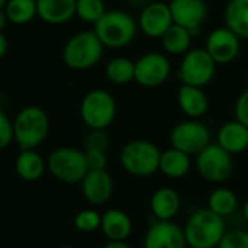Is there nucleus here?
<instances>
[{"instance_id": "obj_17", "label": "nucleus", "mask_w": 248, "mask_h": 248, "mask_svg": "<svg viewBox=\"0 0 248 248\" xmlns=\"http://www.w3.org/2000/svg\"><path fill=\"white\" fill-rule=\"evenodd\" d=\"M217 144L232 155L246 151L248 148V126L237 119L224 124L218 131Z\"/></svg>"}, {"instance_id": "obj_3", "label": "nucleus", "mask_w": 248, "mask_h": 248, "mask_svg": "<svg viewBox=\"0 0 248 248\" xmlns=\"http://www.w3.org/2000/svg\"><path fill=\"white\" fill-rule=\"evenodd\" d=\"M138 23L125 10H106L94 23L93 31L106 48L118 49L132 42L137 35Z\"/></svg>"}, {"instance_id": "obj_34", "label": "nucleus", "mask_w": 248, "mask_h": 248, "mask_svg": "<svg viewBox=\"0 0 248 248\" xmlns=\"http://www.w3.org/2000/svg\"><path fill=\"white\" fill-rule=\"evenodd\" d=\"M89 170H106L108 157L103 150H84Z\"/></svg>"}, {"instance_id": "obj_36", "label": "nucleus", "mask_w": 248, "mask_h": 248, "mask_svg": "<svg viewBox=\"0 0 248 248\" xmlns=\"http://www.w3.org/2000/svg\"><path fill=\"white\" fill-rule=\"evenodd\" d=\"M6 52H7V39H6V35L1 32L0 33V58H4Z\"/></svg>"}, {"instance_id": "obj_31", "label": "nucleus", "mask_w": 248, "mask_h": 248, "mask_svg": "<svg viewBox=\"0 0 248 248\" xmlns=\"http://www.w3.org/2000/svg\"><path fill=\"white\" fill-rule=\"evenodd\" d=\"M217 248H248V232L244 230L227 231Z\"/></svg>"}, {"instance_id": "obj_12", "label": "nucleus", "mask_w": 248, "mask_h": 248, "mask_svg": "<svg viewBox=\"0 0 248 248\" xmlns=\"http://www.w3.org/2000/svg\"><path fill=\"white\" fill-rule=\"evenodd\" d=\"M205 49L217 64H230L240 54V36L228 26L217 28L208 35Z\"/></svg>"}, {"instance_id": "obj_4", "label": "nucleus", "mask_w": 248, "mask_h": 248, "mask_svg": "<svg viewBox=\"0 0 248 248\" xmlns=\"http://www.w3.org/2000/svg\"><path fill=\"white\" fill-rule=\"evenodd\" d=\"M105 48L94 31H81L65 42L62 61L73 70H87L102 60Z\"/></svg>"}, {"instance_id": "obj_2", "label": "nucleus", "mask_w": 248, "mask_h": 248, "mask_svg": "<svg viewBox=\"0 0 248 248\" xmlns=\"http://www.w3.org/2000/svg\"><path fill=\"white\" fill-rule=\"evenodd\" d=\"M13 126L15 142L19 150H35L48 137L49 119L42 108L29 105L16 113Z\"/></svg>"}, {"instance_id": "obj_10", "label": "nucleus", "mask_w": 248, "mask_h": 248, "mask_svg": "<svg viewBox=\"0 0 248 248\" xmlns=\"http://www.w3.org/2000/svg\"><path fill=\"white\" fill-rule=\"evenodd\" d=\"M170 144L189 155H198L211 144V132L208 126L198 119L183 121L171 129Z\"/></svg>"}, {"instance_id": "obj_15", "label": "nucleus", "mask_w": 248, "mask_h": 248, "mask_svg": "<svg viewBox=\"0 0 248 248\" xmlns=\"http://www.w3.org/2000/svg\"><path fill=\"white\" fill-rule=\"evenodd\" d=\"M169 6L174 23L187 28L192 35L199 32L201 25L208 15L205 0H170Z\"/></svg>"}, {"instance_id": "obj_28", "label": "nucleus", "mask_w": 248, "mask_h": 248, "mask_svg": "<svg viewBox=\"0 0 248 248\" xmlns=\"http://www.w3.org/2000/svg\"><path fill=\"white\" fill-rule=\"evenodd\" d=\"M105 73L113 84H128L135 80V62L125 57H116L108 62Z\"/></svg>"}, {"instance_id": "obj_13", "label": "nucleus", "mask_w": 248, "mask_h": 248, "mask_svg": "<svg viewBox=\"0 0 248 248\" xmlns=\"http://www.w3.org/2000/svg\"><path fill=\"white\" fill-rule=\"evenodd\" d=\"M174 23L169 3L153 1L147 4L140 15V29L148 38H163L169 28Z\"/></svg>"}, {"instance_id": "obj_16", "label": "nucleus", "mask_w": 248, "mask_h": 248, "mask_svg": "<svg viewBox=\"0 0 248 248\" xmlns=\"http://www.w3.org/2000/svg\"><path fill=\"white\" fill-rule=\"evenodd\" d=\"M80 185L84 199L92 205H103L112 198L113 180L106 170H89Z\"/></svg>"}, {"instance_id": "obj_1", "label": "nucleus", "mask_w": 248, "mask_h": 248, "mask_svg": "<svg viewBox=\"0 0 248 248\" xmlns=\"http://www.w3.org/2000/svg\"><path fill=\"white\" fill-rule=\"evenodd\" d=\"M225 232V218L209 208L196 211L185 227L187 247L190 248H217Z\"/></svg>"}, {"instance_id": "obj_25", "label": "nucleus", "mask_w": 248, "mask_h": 248, "mask_svg": "<svg viewBox=\"0 0 248 248\" xmlns=\"http://www.w3.org/2000/svg\"><path fill=\"white\" fill-rule=\"evenodd\" d=\"M192 32L177 23H173L169 31L163 35V46L167 52L173 55H182L186 54L192 44Z\"/></svg>"}, {"instance_id": "obj_5", "label": "nucleus", "mask_w": 248, "mask_h": 248, "mask_svg": "<svg viewBox=\"0 0 248 248\" xmlns=\"http://www.w3.org/2000/svg\"><path fill=\"white\" fill-rule=\"evenodd\" d=\"M161 151L147 140H134L124 145L119 154L122 169L137 177H148L160 171Z\"/></svg>"}, {"instance_id": "obj_29", "label": "nucleus", "mask_w": 248, "mask_h": 248, "mask_svg": "<svg viewBox=\"0 0 248 248\" xmlns=\"http://www.w3.org/2000/svg\"><path fill=\"white\" fill-rule=\"evenodd\" d=\"M106 13L103 0H77L76 16L89 23H96Z\"/></svg>"}, {"instance_id": "obj_30", "label": "nucleus", "mask_w": 248, "mask_h": 248, "mask_svg": "<svg viewBox=\"0 0 248 248\" xmlns=\"http://www.w3.org/2000/svg\"><path fill=\"white\" fill-rule=\"evenodd\" d=\"M74 227L80 232H94L102 227V215L94 209H83L74 217Z\"/></svg>"}, {"instance_id": "obj_38", "label": "nucleus", "mask_w": 248, "mask_h": 248, "mask_svg": "<svg viewBox=\"0 0 248 248\" xmlns=\"http://www.w3.org/2000/svg\"><path fill=\"white\" fill-rule=\"evenodd\" d=\"M6 20H7V17H6L4 12L1 10V12H0V29H3V28H4V25H6L4 22H6Z\"/></svg>"}, {"instance_id": "obj_33", "label": "nucleus", "mask_w": 248, "mask_h": 248, "mask_svg": "<svg viewBox=\"0 0 248 248\" xmlns=\"http://www.w3.org/2000/svg\"><path fill=\"white\" fill-rule=\"evenodd\" d=\"M12 141H15L13 121H10L4 112H0V148H7Z\"/></svg>"}, {"instance_id": "obj_18", "label": "nucleus", "mask_w": 248, "mask_h": 248, "mask_svg": "<svg viewBox=\"0 0 248 248\" xmlns=\"http://www.w3.org/2000/svg\"><path fill=\"white\" fill-rule=\"evenodd\" d=\"M150 208L157 221H171L180 209V196L173 187H158L150 199Z\"/></svg>"}, {"instance_id": "obj_20", "label": "nucleus", "mask_w": 248, "mask_h": 248, "mask_svg": "<svg viewBox=\"0 0 248 248\" xmlns=\"http://www.w3.org/2000/svg\"><path fill=\"white\" fill-rule=\"evenodd\" d=\"M100 230L109 241H125L132 232V221L126 212L109 209L102 215Z\"/></svg>"}, {"instance_id": "obj_37", "label": "nucleus", "mask_w": 248, "mask_h": 248, "mask_svg": "<svg viewBox=\"0 0 248 248\" xmlns=\"http://www.w3.org/2000/svg\"><path fill=\"white\" fill-rule=\"evenodd\" d=\"M102 248H131L125 241H108Z\"/></svg>"}, {"instance_id": "obj_27", "label": "nucleus", "mask_w": 248, "mask_h": 248, "mask_svg": "<svg viewBox=\"0 0 248 248\" xmlns=\"http://www.w3.org/2000/svg\"><path fill=\"white\" fill-rule=\"evenodd\" d=\"M238 206V198L234 190L228 187L215 189L208 199V208L222 218H227L235 212Z\"/></svg>"}, {"instance_id": "obj_39", "label": "nucleus", "mask_w": 248, "mask_h": 248, "mask_svg": "<svg viewBox=\"0 0 248 248\" xmlns=\"http://www.w3.org/2000/svg\"><path fill=\"white\" fill-rule=\"evenodd\" d=\"M244 218H246V221L248 222V199L246 201V203H244Z\"/></svg>"}, {"instance_id": "obj_26", "label": "nucleus", "mask_w": 248, "mask_h": 248, "mask_svg": "<svg viewBox=\"0 0 248 248\" xmlns=\"http://www.w3.org/2000/svg\"><path fill=\"white\" fill-rule=\"evenodd\" d=\"M1 10L13 25H26L38 16V3L36 0H9Z\"/></svg>"}, {"instance_id": "obj_14", "label": "nucleus", "mask_w": 248, "mask_h": 248, "mask_svg": "<svg viewBox=\"0 0 248 248\" xmlns=\"http://www.w3.org/2000/svg\"><path fill=\"white\" fill-rule=\"evenodd\" d=\"M185 230L173 221H155L147 231L144 248H186Z\"/></svg>"}, {"instance_id": "obj_35", "label": "nucleus", "mask_w": 248, "mask_h": 248, "mask_svg": "<svg viewBox=\"0 0 248 248\" xmlns=\"http://www.w3.org/2000/svg\"><path fill=\"white\" fill-rule=\"evenodd\" d=\"M235 119L248 126V89H246L235 103Z\"/></svg>"}, {"instance_id": "obj_40", "label": "nucleus", "mask_w": 248, "mask_h": 248, "mask_svg": "<svg viewBox=\"0 0 248 248\" xmlns=\"http://www.w3.org/2000/svg\"><path fill=\"white\" fill-rule=\"evenodd\" d=\"M9 0H0V7H4V4L7 3Z\"/></svg>"}, {"instance_id": "obj_8", "label": "nucleus", "mask_w": 248, "mask_h": 248, "mask_svg": "<svg viewBox=\"0 0 248 248\" xmlns=\"http://www.w3.org/2000/svg\"><path fill=\"white\" fill-rule=\"evenodd\" d=\"M215 68L217 62L211 54L205 48H196L185 54L177 71V77L183 84L203 87L214 78Z\"/></svg>"}, {"instance_id": "obj_23", "label": "nucleus", "mask_w": 248, "mask_h": 248, "mask_svg": "<svg viewBox=\"0 0 248 248\" xmlns=\"http://www.w3.org/2000/svg\"><path fill=\"white\" fill-rule=\"evenodd\" d=\"M190 155L171 147L161 153L160 171L170 179H182L190 170Z\"/></svg>"}, {"instance_id": "obj_19", "label": "nucleus", "mask_w": 248, "mask_h": 248, "mask_svg": "<svg viewBox=\"0 0 248 248\" xmlns=\"http://www.w3.org/2000/svg\"><path fill=\"white\" fill-rule=\"evenodd\" d=\"M38 17L48 25H62L76 16L77 0H36Z\"/></svg>"}, {"instance_id": "obj_21", "label": "nucleus", "mask_w": 248, "mask_h": 248, "mask_svg": "<svg viewBox=\"0 0 248 248\" xmlns=\"http://www.w3.org/2000/svg\"><path fill=\"white\" fill-rule=\"evenodd\" d=\"M177 100L182 112L192 119H198L203 116L209 108L208 96L205 94L202 87H196V86L183 84L179 89Z\"/></svg>"}, {"instance_id": "obj_11", "label": "nucleus", "mask_w": 248, "mask_h": 248, "mask_svg": "<svg viewBox=\"0 0 248 248\" xmlns=\"http://www.w3.org/2000/svg\"><path fill=\"white\" fill-rule=\"evenodd\" d=\"M171 73L169 58L161 52H147L135 61V81L142 87H158Z\"/></svg>"}, {"instance_id": "obj_24", "label": "nucleus", "mask_w": 248, "mask_h": 248, "mask_svg": "<svg viewBox=\"0 0 248 248\" xmlns=\"http://www.w3.org/2000/svg\"><path fill=\"white\" fill-rule=\"evenodd\" d=\"M225 23L240 38L248 39V0H231L228 3Z\"/></svg>"}, {"instance_id": "obj_9", "label": "nucleus", "mask_w": 248, "mask_h": 248, "mask_svg": "<svg viewBox=\"0 0 248 248\" xmlns=\"http://www.w3.org/2000/svg\"><path fill=\"white\" fill-rule=\"evenodd\" d=\"M196 169L205 180L224 183L234 171L232 154L225 151L219 144H209L196 155Z\"/></svg>"}, {"instance_id": "obj_22", "label": "nucleus", "mask_w": 248, "mask_h": 248, "mask_svg": "<svg viewBox=\"0 0 248 248\" xmlns=\"http://www.w3.org/2000/svg\"><path fill=\"white\" fill-rule=\"evenodd\" d=\"M45 160L35 150H20L15 161V170L23 182L39 180L46 169Z\"/></svg>"}, {"instance_id": "obj_32", "label": "nucleus", "mask_w": 248, "mask_h": 248, "mask_svg": "<svg viewBox=\"0 0 248 248\" xmlns=\"http://www.w3.org/2000/svg\"><path fill=\"white\" fill-rule=\"evenodd\" d=\"M109 145V138L105 129H92L84 140V150H103L106 151Z\"/></svg>"}, {"instance_id": "obj_7", "label": "nucleus", "mask_w": 248, "mask_h": 248, "mask_svg": "<svg viewBox=\"0 0 248 248\" xmlns=\"http://www.w3.org/2000/svg\"><path fill=\"white\" fill-rule=\"evenodd\" d=\"M80 116L90 129H106L115 121L116 102L103 89L90 90L80 103Z\"/></svg>"}, {"instance_id": "obj_6", "label": "nucleus", "mask_w": 248, "mask_h": 248, "mask_svg": "<svg viewBox=\"0 0 248 248\" xmlns=\"http://www.w3.org/2000/svg\"><path fill=\"white\" fill-rule=\"evenodd\" d=\"M46 166L52 177L65 185L81 183L89 173L86 153L74 147L55 148L49 154Z\"/></svg>"}, {"instance_id": "obj_41", "label": "nucleus", "mask_w": 248, "mask_h": 248, "mask_svg": "<svg viewBox=\"0 0 248 248\" xmlns=\"http://www.w3.org/2000/svg\"><path fill=\"white\" fill-rule=\"evenodd\" d=\"M58 248H74V247H70V246H62V247H58Z\"/></svg>"}]
</instances>
